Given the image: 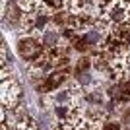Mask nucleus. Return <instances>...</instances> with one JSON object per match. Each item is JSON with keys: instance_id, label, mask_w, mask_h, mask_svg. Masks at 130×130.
I'll use <instances>...</instances> for the list:
<instances>
[{"instance_id": "obj_1", "label": "nucleus", "mask_w": 130, "mask_h": 130, "mask_svg": "<svg viewBox=\"0 0 130 130\" xmlns=\"http://www.w3.org/2000/svg\"><path fill=\"white\" fill-rule=\"evenodd\" d=\"M18 53L23 60L27 62H35V60L45 53V45L41 39L37 37H31V35H25L18 41Z\"/></svg>"}, {"instance_id": "obj_2", "label": "nucleus", "mask_w": 130, "mask_h": 130, "mask_svg": "<svg viewBox=\"0 0 130 130\" xmlns=\"http://www.w3.org/2000/svg\"><path fill=\"white\" fill-rule=\"evenodd\" d=\"M0 95H2V105H4V109H16L18 103H20V99H22V89H20L16 80L4 78V80H2V86H0Z\"/></svg>"}, {"instance_id": "obj_3", "label": "nucleus", "mask_w": 130, "mask_h": 130, "mask_svg": "<svg viewBox=\"0 0 130 130\" xmlns=\"http://www.w3.org/2000/svg\"><path fill=\"white\" fill-rule=\"evenodd\" d=\"M101 130H120V122H117V120H105Z\"/></svg>"}, {"instance_id": "obj_4", "label": "nucleus", "mask_w": 130, "mask_h": 130, "mask_svg": "<svg viewBox=\"0 0 130 130\" xmlns=\"http://www.w3.org/2000/svg\"><path fill=\"white\" fill-rule=\"evenodd\" d=\"M27 130H37V128H35V126H33V124H31V126H29V128H27Z\"/></svg>"}]
</instances>
